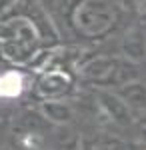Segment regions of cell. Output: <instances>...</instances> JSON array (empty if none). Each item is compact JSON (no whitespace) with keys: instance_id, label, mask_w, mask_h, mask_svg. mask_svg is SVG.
<instances>
[{"instance_id":"cell-3","label":"cell","mask_w":146,"mask_h":150,"mask_svg":"<svg viewBox=\"0 0 146 150\" xmlns=\"http://www.w3.org/2000/svg\"><path fill=\"white\" fill-rule=\"evenodd\" d=\"M122 54L130 62H146V34L140 30H132L122 38Z\"/></svg>"},{"instance_id":"cell-8","label":"cell","mask_w":146,"mask_h":150,"mask_svg":"<svg viewBox=\"0 0 146 150\" xmlns=\"http://www.w3.org/2000/svg\"><path fill=\"white\" fill-rule=\"evenodd\" d=\"M22 90V78L16 72H6L0 76V96L4 98H12L18 96Z\"/></svg>"},{"instance_id":"cell-7","label":"cell","mask_w":146,"mask_h":150,"mask_svg":"<svg viewBox=\"0 0 146 150\" xmlns=\"http://www.w3.org/2000/svg\"><path fill=\"white\" fill-rule=\"evenodd\" d=\"M114 68V60L110 58H96L88 62L84 68H82V74L88 76V78H106Z\"/></svg>"},{"instance_id":"cell-6","label":"cell","mask_w":146,"mask_h":150,"mask_svg":"<svg viewBox=\"0 0 146 150\" xmlns=\"http://www.w3.org/2000/svg\"><path fill=\"white\" fill-rule=\"evenodd\" d=\"M52 148L54 150H78L80 136L70 126H56L52 134Z\"/></svg>"},{"instance_id":"cell-4","label":"cell","mask_w":146,"mask_h":150,"mask_svg":"<svg viewBox=\"0 0 146 150\" xmlns=\"http://www.w3.org/2000/svg\"><path fill=\"white\" fill-rule=\"evenodd\" d=\"M116 94L122 98V102L128 108H146V82L142 80L126 82Z\"/></svg>"},{"instance_id":"cell-2","label":"cell","mask_w":146,"mask_h":150,"mask_svg":"<svg viewBox=\"0 0 146 150\" xmlns=\"http://www.w3.org/2000/svg\"><path fill=\"white\" fill-rule=\"evenodd\" d=\"M98 100H100V106L106 110V114L110 116L114 122H118V124H122V126H126V124L132 122V112H130V108L122 102V98H120L118 94L100 90V92H98Z\"/></svg>"},{"instance_id":"cell-5","label":"cell","mask_w":146,"mask_h":150,"mask_svg":"<svg viewBox=\"0 0 146 150\" xmlns=\"http://www.w3.org/2000/svg\"><path fill=\"white\" fill-rule=\"evenodd\" d=\"M68 86H70V82L62 72H48L38 82V90L48 98H60L68 90Z\"/></svg>"},{"instance_id":"cell-1","label":"cell","mask_w":146,"mask_h":150,"mask_svg":"<svg viewBox=\"0 0 146 150\" xmlns=\"http://www.w3.org/2000/svg\"><path fill=\"white\" fill-rule=\"evenodd\" d=\"M40 114L54 126H70L76 118L74 106L62 98H46L40 104Z\"/></svg>"}]
</instances>
